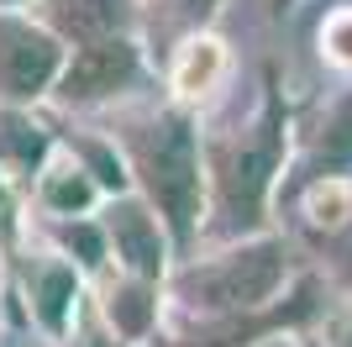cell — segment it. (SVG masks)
I'll list each match as a JSON object with an SVG mask.
<instances>
[{
	"label": "cell",
	"mask_w": 352,
	"mask_h": 347,
	"mask_svg": "<svg viewBox=\"0 0 352 347\" xmlns=\"http://www.w3.org/2000/svg\"><path fill=\"white\" fill-rule=\"evenodd\" d=\"M331 347H352V316H342L337 326H331Z\"/></svg>",
	"instance_id": "20"
},
{
	"label": "cell",
	"mask_w": 352,
	"mask_h": 347,
	"mask_svg": "<svg viewBox=\"0 0 352 347\" xmlns=\"http://www.w3.org/2000/svg\"><path fill=\"white\" fill-rule=\"evenodd\" d=\"M63 74V37L47 21L0 11V101L27 105L58 85Z\"/></svg>",
	"instance_id": "4"
},
{
	"label": "cell",
	"mask_w": 352,
	"mask_h": 347,
	"mask_svg": "<svg viewBox=\"0 0 352 347\" xmlns=\"http://www.w3.org/2000/svg\"><path fill=\"white\" fill-rule=\"evenodd\" d=\"M284 158V101L268 85L263 111L252 116L236 137L210 143V174H216V231L248 237L263 221V200L274 189V174Z\"/></svg>",
	"instance_id": "2"
},
{
	"label": "cell",
	"mask_w": 352,
	"mask_h": 347,
	"mask_svg": "<svg viewBox=\"0 0 352 347\" xmlns=\"http://www.w3.org/2000/svg\"><path fill=\"white\" fill-rule=\"evenodd\" d=\"M105 242L116 247V258L126 274H142V279H163V269H168V227H163V216H153V205L137 200V195H116V200L105 205Z\"/></svg>",
	"instance_id": "6"
},
{
	"label": "cell",
	"mask_w": 352,
	"mask_h": 347,
	"mask_svg": "<svg viewBox=\"0 0 352 347\" xmlns=\"http://www.w3.org/2000/svg\"><path fill=\"white\" fill-rule=\"evenodd\" d=\"M27 295H32V316L43 321L47 332H63L79 305V274L63 258H43L27 274Z\"/></svg>",
	"instance_id": "10"
},
{
	"label": "cell",
	"mask_w": 352,
	"mask_h": 347,
	"mask_svg": "<svg viewBox=\"0 0 352 347\" xmlns=\"http://www.w3.org/2000/svg\"><path fill=\"white\" fill-rule=\"evenodd\" d=\"M210 11H216V0H158V11H153V37L158 43H184V37H195V32L210 21Z\"/></svg>",
	"instance_id": "14"
},
{
	"label": "cell",
	"mask_w": 352,
	"mask_h": 347,
	"mask_svg": "<svg viewBox=\"0 0 352 347\" xmlns=\"http://www.w3.org/2000/svg\"><path fill=\"white\" fill-rule=\"evenodd\" d=\"M43 21L63 43H95V37H132L142 11L137 0H43Z\"/></svg>",
	"instance_id": "7"
},
{
	"label": "cell",
	"mask_w": 352,
	"mask_h": 347,
	"mask_svg": "<svg viewBox=\"0 0 352 347\" xmlns=\"http://www.w3.org/2000/svg\"><path fill=\"white\" fill-rule=\"evenodd\" d=\"M74 158L85 163L89 174H95V185L111 189V195H121V185H126V174H121V158H116V147H105V143H74Z\"/></svg>",
	"instance_id": "16"
},
{
	"label": "cell",
	"mask_w": 352,
	"mask_h": 347,
	"mask_svg": "<svg viewBox=\"0 0 352 347\" xmlns=\"http://www.w3.org/2000/svg\"><path fill=\"white\" fill-rule=\"evenodd\" d=\"M137 74H142V48L132 37H95V43L74 48L53 95L63 105H100V101H116L121 90H132Z\"/></svg>",
	"instance_id": "5"
},
{
	"label": "cell",
	"mask_w": 352,
	"mask_h": 347,
	"mask_svg": "<svg viewBox=\"0 0 352 347\" xmlns=\"http://www.w3.org/2000/svg\"><path fill=\"white\" fill-rule=\"evenodd\" d=\"M0 6H21V0H0Z\"/></svg>",
	"instance_id": "21"
},
{
	"label": "cell",
	"mask_w": 352,
	"mask_h": 347,
	"mask_svg": "<svg viewBox=\"0 0 352 347\" xmlns=\"http://www.w3.org/2000/svg\"><path fill=\"white\" fill-rule=\"evenodd\" d=\"M326 253H331V263H337V274L352 284V221H347V227H337V237L326 242Z\"/></svg>",
	"instance_id": "18"
},
{
	"label": "cell",
	"mask_w": 352,
	"mask_h": 347,
	"mask_svg": "<svg viewBox=\"0 0 352 347\" xmlns=\"http://www.w3.org/2000/svg\"><path fill=\"white\" fill-rule=\"evenodd\" d=\"M347 174H352V90L321 116V127L310 137V153L300 158L294 189L316 185V179H347Z\"/></svg>",
	"instance_id": "8"
},
{
	"label": "cell",
	"mask_w": 352,
	"mask_h": 347,
	"mask_svg": "<svg viewBox=\"0 0 352 347\" xmlns=\"http://www.w3.org/2000/svg\"><path fill=\"white\" fill-rule=\"evenodd\" d=\"M284 274H289L284 242L263 237V242H242L221 258L184 263L174 279V295L190 300L195 311H206V316H248V311H263L279 295Z\"/></svg>",
	"instance_id": "3"
},
{
	"label": "cell",
	"mask_w": 352,
	"mask_h": 347,
	"mask_svg": "<svg viewBox=\"0 0 352 347\" xmlns=\"http://www.w3.org/2000/svg\"><path fill=\"white\" fill-rule=\"evenodd\" d=\"M16 237V200H11V189H6V179H0V247Z\"/></svg>",
	"instance_id": "19"
},
{
	"label": "cell",
	"mask_w": 352,
	"mask_h": 347,
	"mask_svg": "<svg viewBox=\"0 0 352 347\" xmlns=\"http://www.w3.org/2000/svg\"><path fill=\"white\" fill-rule=\"evenodd\" d=\"M153 311H158V279L126 274L111 284V300H105V316L116 321L121 337H142L153 326Z\"/></svg>",
	"instance_id": "12"
},
{
	"label": "cell",
	"mask_w": 352,
	"mask_h": 347,
	"mask_svg": "<svg viewBox=\"0 0 352 347\" xmlns=\"http://www.w3.org/2000/svg\"><path fill=\"white\" fill-rule=\"evenodd\" d=\"M326 48H331V58L352 63V11H342V16L326 21Z\"/></svg>",
	"instance_id": "17"
},
{
	"label": "cell",
	"mask_w": 352,
	"mask_h": 347,
	"mask_svg": "<svg viewBox=\"0 0 352 347\" xmlns=\"http://www.w3.org/2000/svg\"><path fill=\"white\" fill-rule=\"evenodd\" d=\"M53 237H58L63 247H69V253H79V263H85V269H100L105 258H111V253H105V227L100 221H79V216H63L58 227H53Z\"/></svg>",
	"instance_id": "15"
},
{
	"label": "cell",
	"mask_w": 352,
	"mask_h": 347,
	"mask_svg": "<svg viewBox=\"0 0 352 347\" xmlns=\"http://www.w3.org/2000/svg\"><path fill=\"white\" fill-rule=\"evenodd\" d=\"M121 147L132 163L147 205L163 216L174 253L195 247L200 200H206V174H200V132L184 111H153L121 127Z\"/></svg>",
	"instance_id": "1"
},
{
	"label": "cell",
	"mask_w": 352,
	"mask_h": 347,
	"mask_svg": "<svg viewBox=\"0 0 352 347\" xmlns=\"http://www.w3.org/2000/svg\"><path fill=\"white\" fill-rule=\"evenodd\" d=\"M37 200L53 216H85L89 205L100 200V185H95V174L79 158H69V163H53V169L37 174Z\"/></svg>",
	"instance_id": "11"
},
{
	"label": "cell",
	"mask_w": 352,
	"mask_h": 347,
	"mask_svg": "<svg viewBox=\"0 0 352 347\" xmlns=\"http://www.w3.org/2000/svg\"><path fill=\"white\" fill-rule=\"evenodd\" d=\"M47 153H53V137H47L43 121H32L21 105H0V169L16 174V179H32V174L47 169Z\"/></svg>",
	"instance_id": "9"
},
{
	"label": "cell",
	"mask_w": 352,
	"mask_h": 347,
	"mask_svg": "<svg viewBox=\"0 0 352 347\" xmlns=\"http://www.w3.org/2000/svg\"><path fill=\"white\" fill-rule=\"evenodd\" d=\"M221 63H226V53H221L216 37H200V32L184 37L174 48V90L179 95H206L221 79Z\"/></svg>",
	"instance_id": "13"
}]
</instances>
